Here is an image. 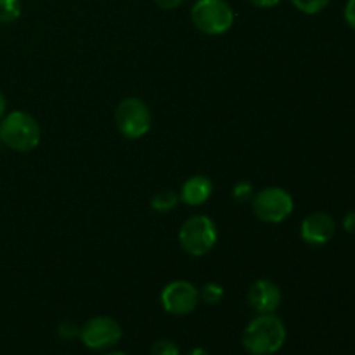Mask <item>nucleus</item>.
Returning a JSON list of instances; mask_svg holds the SVG:
<instances>
[{
    "label": "nucleus",
    "mask_w": 355,
    "mask_h": 355,
    "mask_svg": "<svg viewBox=\"0 0 355 355\" xmlns=\"http://www.w3.org/2000/svg\"><path fill=\"white\" fill-rule=\"evenodd\" d=\"M286 326L276 314H259L243 331V349L250 355H274L286 343Z\"/></svg>",
    "instance_id": "1"
},
{
    "label": "nucleus",
    "mask_w": 355,
    "mask_h": 355,
    "mask_svg": "<svg viewBox=\"0 0 355 355\" xmlns=\"http://www.w3.org/2000/svg\"><path fill=\"white\" fill-rule=\"evenodd\" d=\"M0 141L16 153H31L40 144L42 128L26 111H10L0 120Z\"/></svg>",
    "instance_id": "2"
},
{
    "label": "nucleus",
    "mask_w": 355,
    "mask_h": 355,
    "mask_svg": "<svg viewBox=\"0 0 355 355\" xmlns=\"http://www.w3.org/2000/svg\"><path fill=\"white\" fill-rule=\"evenodd\" d=\"M191 21L201 33L218 37L234 26L236 12L227 0H196L191 7Z\"/></svg>",
    "instance_id": "3"
},
{
    "label": "nucleus",
    "mask_w": 355,
    "mask_h": 355,
    "mask_svg": "<svg viewBox=\"0 0 355 355\" xmlns=\"http://www.w3.org/2000/svg\"><path fill=\"white\" fill-rule=\"evenodd\" d=\"M218 241L217 224L208 215L189 217L179 229V243L191 257H205Z\"/></svg>",
    "instance_id": "4"
},
{
    "label": "nucleus",
    "mask_w": 355,
    "mask_h": 355,
    "mask_svg": "<svg viewBox=\"0 0 355 355\" xmlns=\"http://www.w3.org/2000/svg\"><path fill=\"white\" fill-rule=\"evenodd\" d=\"M151 111L139 97H125L114 110V125L125 139L137 141L151 130Z\"/></svg>",
    "instance_id": "5"
},
{
    "label": "nucleus",
    "mask_w": 355,
    "mask_h": 355,
    "mask_svg": "<svg viewBox=\"0 0 355 355\" xmlns=\"http://www.w3.org/2000/svg\"><path fill=\"white\" fill-rule=\"evenodd\" d=\"M252 210L255 217L266 224H281L293 214L295 201L284 187L269 186L255 193Z\"/></svg>",
    "instance_id": "6"
},
{
    "label": "nucleus",
    "mask_w": 355,
    "mask_h": 355,
    "mask_svg": "<svg viewBox=\"0 0 355 355\" xmlns=\"http://www.w3.org/2000/svg\"><path fill=\"white\" fill-rule=\"evenodd\" d=\"M78 336L87 349L103 352V350L113 349L121 342L123 329L116 319L107 318V315H96L80 328Z\"/></svg>",
    "instance_id": "7"
},
{
    "label": "nucleus",
    "mask_w": 355,
    "mask_h": 355,
    "mask_svg": "<svg viewBox=\"0 0 355 355\" xmlns=\"http://www.w3.org/2000/svg\"><path fill=\"white\" fill-rule=\"evenodd\" d=\"M159 302L166 314L182 315L193 314L200 305V290L186 279H175L166 284L159 295Z\"/></svg>",
    "instance_id": "8"
},
{
    "label": "nucleus",
    "mask_w": 355,
    "mask_h": 355,
    "mask_svg": "<svg viewBox=\"0 0 355 355\" xmlns=\"http://www.w3.org/2000/svg\"><path fill=\"white\" fill-rule=\"evenodd\" d=\"M335 218L326 211H312L300 224V238L309 246H324L335 238Z\"/></svg>",
    "instance_id": "9"
},
{
    "label": "nucleus",
    "mask_w": 355,
    "mask_h": 355,
    "mask_svg": "<svg viewBox=\"0 0 355 355\" xmlns=\"http://www.w3.org/2000/svg\"><path fill=\"white\" fill-rule=\"evenodd\" d=\"M246 300L257 314H276L277 309L281 307V302H283V295H281L279 286L274 281L257 279L248 288Z\"/></svg>",
    "instance_id": "10"
},
{
    "label": "nucleus",
    "mask_w": 355,
    "mask_h": 355,
    "mask_svg": "<svg viewBox=\"0 0 355 355\" xmlns=\"http://www.w3.org/2000/svg\"><path fill=\"white\" fill-rule=\"evenodd\" d=\"M214 193V184L205 175H193L182 184L179 191L180 203L187 207H201L207 203Z\"/></svg>",
    "instance_id": "11"
},
{
    "label": "nucleus",
    "mask_w": 355,
    "mask_h": 355,
    "mask_svg": "<svg viewBox=\"0 0 355 355\" xmlns=\"http://www.w3.org/2000/svg\"><path fill=\"white\" fill-rule=\"evenodd\" d=\"M179 193H175V191L172 189H166L156 193L155 196L151 198V201H149V207L155 211H158V214H166V211H172L173 208L179 207Z\"/></svg>",
    "instance_id": "12"
},
{
    "label": "nucleus",
    "mask_w": 355,
    "mask_h": 355,
    "mask_svg": "<svg viewBox=\"0 0 355 355\" xmlns=\"http://www.w3.org/2000/svg\"><path fill=\"white\" fill-rule=\"evenodd\" d=\"M23 12L21 0H0V24L16 23Z\"/></svg>",
    "instance_id": "13"
},
{
    "label": "nucleus",
    "mask_w": 355,
    "mask_h": 355,
    "mask_svg": "<svg viewBox=\"0 0 355 355\" xmlns=\"http://www.w3.org/2000/svg\"><path fill=\"white\" fill-rule=\"evenodd\" d=\"M224 286L218 283H214V281H210V283L203 284L200 288V300L207 305H218L224 300Z\"/></svg>",
    "instance_id": "14"
},
{
    "label": "nucleus",
    "mask_w": 355,
    "mask_h": 355,
    "mask_svg": "<svg viewBox=\"0 0 355 355\" xmlns=\"http://www.w3.org/2000/svg\"><path fill=\"white\" fill-rule=\"evenodd\" d=\"M288 2H290L295 9L300 10L302 14L315 16V14L322 12V10L331 3V0H288Z\"/></svg>",
    "instance_id": "15"
},
{
    "label": "nucleus",
    "mask_w": 355,
    "mask_h": 355,
    "mask_svg": "<svg viewBox=\"0 0 355 355\" xmlns=\"http://www.w3.org/2000/svg\"><path fill=\"white\" fill-rule=\"evenodd\" d=\"M231 194L238 203H246V201H252L253 196H255V187L248 180H241V182L234 184Z\"/></svg>",
    "instance_id": "16"
},
{
    "label": "nucleus",
    "mask_w": 355,
    "mask_h": 355,
    "mask_svg": "<svg viewBox=\"0 0 355 355\" xmlns=\"http://www.w3.org/2000/svg\"><path fill=\"white\" fill-rule=\"evenodd\" d=\"M149 355H180V350L179 347H177V343H173L172 340H158V342H155V345L151 347V352Z\"/></svg>",
    "instance_id": "17"
},
{
    "label": "nucleus",
    "mask_w": 355,
    "mask_h": 355,
    "mask_svg": "<svg viewBox=\"0 0 355 355\" xmlns=\"http://www.w3.org/2000/svg\"><path fill=\"white\" fill-rule=\"evenodd\" d=\"M59 335L64 340H73L80 335V328L69 321L61 322V326H59Z\"/></svg>",
    "instance_id": "18"
},
{
    "label": "nucleus",
    "mask_w": 355,
    "mask_h": 355,
    "mask_svg": "<svg viewBox=\"0 0 355 355\" xmlns=\"http://www.w3.org/2000/svg\"><path fill=\"white\" fill-rule=\"evenodd\" d=\"M343 19L352 30H355V0H347L343 7Z\"/></svg>",
    "instance_id": "19"
},
{
    "label": "nucleus",
    "mask_w": 355,
    "mask_h": 355,
    "mask_svg": "<svg viewBox=\"0 0 355 355\" xmlns=\"http://www.w3.org/2000/svg\"><path fill=\"white\" fill-rule=\"evenodd\" d=\"M342 225H343V231L355 236V211H349V214L343 217Z\"/></svg>",
    "instance_id": "20"
},
{
    "label": "nucleus",
    "mask_w": 355,
    "mask_h": 355,
    "mask_svg": "<svg viewBox=\"0 0 355 355\" xmlns=\"http://www.w3.org/2000/svg\"><path fill=\"white\" fill-rule=\"evenodd\" d=\"M182 2L184 0H155V3L162 10H173L182 6Z\"/></svg>",
    "instance_id": "21"
},
{
    "label": "nucleus",
    "mask_w": 355,
    "mask_h": 355,
    "mask_svg": "<svg viewBox=\"0 0 355 355\" xmlns=\"http://www.w3.org/2000/svg\"><path fill=\"white\" fill-rule=\"evenodd\" d=\"M248 2L257 9H272V7L279 6L281 0H248Z\"/></svg>",
    "instance_id": "22"
},
{
    "label": "nucleus",
    "mask_w": 355,
    "mask_h": 355,
    "mask_svg": "<svg viewBox=\"0 0 355 355\" xmlns=\"http://www.w3.org/2000/svg\"><path fill=\"white\" fill-rule=\"evenodd\" d=\"M6 111H7V99L2 92H0V120L6 116Z\"/></svg>",
    "instance_id": "23"
},
{
    "label": "nucleus",
    "mask_w": 355,
    "mask_h": 355,
    "mask_svg": "<svg viewBox=\"0 0 355 355\" xmlns=\"http://www.w3.org/2000/svg\"><path fill=\"white\" fill-rule=\"evenodd\" d=\"M187 355H210V352H208V350H205V349H201V347H196V349L189 350V354H187Z\"/></svg>",
    "instance_id": "24"
},
{
    "label": "nucleus",
    "mask_w": 355,
    "mask_h": 355,
    "mask_svg": "<svg viewBox=\"0 0 355 355\" xmlns=\"http://www.w3.org/2000/svg\"><path fill=\"white\" fill-rule=\"evenodd\" d=\"M103 355H127V354L121 352V350H107V352L103 354Z\"/></svg>",
    "instance_id": "25"
}]
</instances>
